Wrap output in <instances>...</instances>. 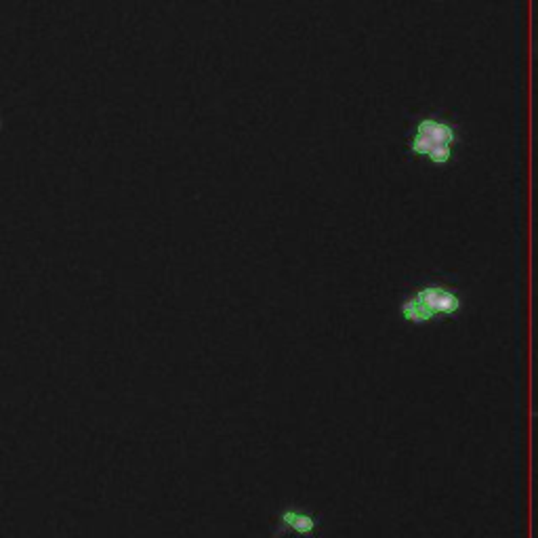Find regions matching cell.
I'll list each match as a JSON object with an SVG mask.
<instances>
[{"mask_svg": "<svg viewBox=\"0 0 538 538\" xmlns=\"http://www.w3.org/2000/svg\"><path fill=\"white\" fill-rule=\"evenodd\" d=\"M316 530H318V517L312 515L310 511L295 509V507H286V509H282L280 515H278L276 536H282V534H286V532L299 534V536H314Z\"/></svg>", "mask_w": 538, "mask_h": 538, "instance_id": "obj_3", "label": "cell"}, {"mask_svg": "<svg viewBox=\"0 0 538 538\" xmlns=\"http://www.w3.org/2000/svg\"><path fill=\"white\" fill-rule=\"evenodd\" d=\"M463 129L460 124L444 114L429 112L412 120L408 131V154L431 166H450L460 150Z\"/></svg>", "mask_w": 538, "mask_h": 538, "instance_id": "obj_1", "label": "cell"}, {"mask_svg": "<svg viewBox=\"0 0 538 538\" xmlns=\"http://www.w3.org/2000/svg\"><path fill=\"white\" fill-rule=\"evenodd\" d=\"M463 293L442 280H431L419 284L410 291L398 305V316L410 326H427L435 320L454 318L463 312Z\"/></svg>", "mask_w": 538, "mask_h": 538, "instance_id": "obj_2", "label": "cell"}]
</instances>
